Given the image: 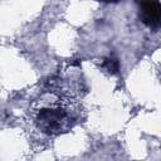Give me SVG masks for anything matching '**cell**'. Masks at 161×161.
Wrapping results in <instances>:
<instances>
[{"label": "cell", "mask_w": 161, "mask_h": 161, "mask_svg": "<svg viewBox=\"0 0 161 161\" xmlns=\"http://www.w3.org/2000/svg\"><path fill=\"white\" fill-rule=\"evenodd\" d=\"M34 122L38 130L45 135H59L67 132L72 127L69 113L58 106L40 108L35 114Z\"/></svg>", "instance_id": "6da1fadb"}, {"label": "cell", "mask_w": 161, "mask_h": 161, "mask_svg": "<svg viewBox=\"0 0 161 161\" xmlns=\"http://www.w3.org/2000/svg\"><path fill=\"white\" fill-rule=\"evenodd\" d=\"M138 19L148 29L157 31L161 29V1L138 0Z\"/></svg>", "instance_id": "7a4b0ae2"}, {"label": "cell", "mask_w": 161, "mask_h": 161, "mask_svg": "<svg viewBox=\"0 0 161 161\" xmlns=\"http://www.w3.org/2000/svg\"><path fill=\"white\" fill-rule=\"evenodd\" d=\"M102 68H103L104 72H107L108 74L114 75V74H117V73L119 72V62H118V59H117L116 57L109 55V57H107V58L103 59V62H102Z\"/></svg>", "instance_id": "3957f363"}, {"label": "cell", "mask_w": 161, "mask_h": 161, "mask_svg": "<svg viewBox=\"0 0 161 161\" xmlns=\"http://www.w3.org/2000/svg\"><path fill=\"white\" fill-rule=\"evenodd\" d=\"M99 1H102V3H104V4H117V3H119L121 0H99Z\"/></svg>", "instance_id": "277c9868"}]
</instances>
